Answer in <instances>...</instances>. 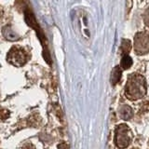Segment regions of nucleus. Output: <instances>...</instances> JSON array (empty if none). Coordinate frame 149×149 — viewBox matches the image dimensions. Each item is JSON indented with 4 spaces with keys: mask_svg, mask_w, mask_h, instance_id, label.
I'll return each instance as SVG.
<instances>
[{
    "mask_svg": "<svg viewBox=\"0 0 149 149\" xmlns=\"http://www.w3.org/2000/svg\"><path fill=\"white\" fill-rule=\"evenodd\" d=\"M8 116H9V112L7 109H4V108L0 109V119L5 120V119H7Z\"/></svg>",
    "mask_w": 149,
    "mask_h": 149,
    "instance_id": "10",
    "label": "nucleus"
},
{
    "mask_svg": "<svg viewBox=\"0 0 149 149\" xmlns=\"http://www.w3.org/2000/svg\"><path fill=\"white\" fill-rule=\"evenodd\" d=\"M130 141H132V134H130V128L125 124L118 126L115 136L116 146L120 149H123L129 146Z\"/></svg>",
    "mask_w": 149,
    "mask_h": 149,
    "instance_id": "3",
    "label": "nucleus"
},
{
    "mask_svg": "<svg viewBox=\"0 0 149 149\" xmlns=\"http://www.w3.org/2000/svg\"><path fill=\"white\" fill-rule=\"evenodd\" d=\"M22 149H35V147H34V146H33L32 143H25L24 146H22Z\"/></svg>",
    "mask_w": 149,
    "mask_h": 149,
    "instance_id": "12",
    "label": "nucleus"
},
{
    "mask_svg": "<svg viewBox=\"0 0 149 149\" xmlns=\"http://www.w3.org/2000/svg\"><path fill=\"white\" fill-rule=\"evenodd\" d=\"M2 16H3V9L0 8V19L2 18Z\"/></svg>",
    "mask_w": 149,
    "mask_h": 149,
    "instance_id": "13",
    "label": "nucleus"
},
{
    "mask_svg": "<svg viewBox=\"0 0 149 149\" xmlns=\"http://www.w3.org/2000/svg\"><path fill=\"white\" fill-rule=\"evenodd\" d=\"M118 113H119L120 118L124 120H129V119L132 118V116H133V111L129 105L120 106L119 109H118Z\"/></svg>",
    "mask_w": 149,
    "mask_h": 149,
    "instance_id": "5",
    "label": "nucleus"
},
{
    "mask_svg": "<svg viewBox=\"0 0 149 149\" xmlns=\"http://www.w3.org/2000/svg\"><path fill=\"white\" fill-rule=\"evenodd\" d=\"M125 93L130 101L138 100L143 97L146 93V85L144 77L138 74H130L125 87Z\"/></svg>",
    "mask_w": 149,
    "mask_h": 149,
    "instance_id": "1",
    "label": "nucleus"
},
{
    "mask_svg": "<svg viewBox=\"0 0 149 149\" xmlns=\"http://www.w3.org/2000/svg\"><path fill=\"white\" fill-rule=\"evenodd\" d=\"M132 65V59L130 58L128 54L124 55V57L122 58V60H121L120 66L123 69H129Z\"/></svg>",
    "mask_w": 149,
    "mask_h": 149,
    "instance_id": "7",
    "label": "nucleus"
},
{
    "mask_svg": "<svg viewBox=\"0 0 149 149\" xmlns=\"http://www.w3.org/2000/svg\"><path fill=\"white\" fill-rule=\"evenodd\" d=\"M132 49V44H130V41L127 40V39H123L122 43H121V47H120V50L124 55H127V53Z\"/></svg>",
    "mask_w": 149,
    "mask_h": 149,
    "instance_id": "8",
    "label": "nucleus"
},
{
    "mask_svg": "<svg viewBox=\"0 0 149 149\" xmlns=\"http://www.w3.org/2000/svg\"><path fill=\"white\" fill-rule=\"evenodd\" d=\"M7 60L9 63L15 66H22L24 65L28 60L26 50L19 46H14L8 53Z\"/></svg>",
    "mask_w": 149,
    "mask_h": 149,
    "instance_id": "2",
    "label": "nucleus"
},
{
    "mask_svg": "<svg viewBox=\"0 0 149 149\" xmlns=\"http://www.w3.org/2000/svg\"><path fill=\"white\" fill-rule=\"evenodd\" d=\"M4 36L9 40H16L17 39V36L12 32V30L8 29V27L4 28Z\"/></svg>",
    "mask_w": 149,
    "mask_h": 149,
    "instance_id": "9",
    "label": "nucleus"
},
{
    "mask_svg": "<svg viewBox=\"0 0 149 149\" xmlns=\"http://www.w3.org/2000/svg\"><path fill=\"white\" fill-rule=\"evenodd\" d=\"M144 22L149 27V9H147L146 12L144 13Z\"/></svg>",
    "mask_w": 149,
    "mask_h": 149,
    "instance_id": "11",
    "label": "nucleus"
},
{
    "mask_svg": "<svg viewBox=\"0 0 149 149\" xmlns=\"http://www.w3.org/2000/svg\"><path fill=\"white\" fill-rule=\"evenodd\" d=\"M121 78V70L119 68V66H116L113 69V71L111 73V83L113 85H116Z\"/></svg>",
    "mask_w": 149,
    "mask_h": 149,
    "instance_id": "6",
    "label": "nucleus"
},
{
    "mask_svg": "<svg viewBox=\"0 0 149 149\" xmlns=\"http://www.w3.org/2000/svg\"><path fill=\"white\" fill-rule=\"evenodd\" d=\"M134 49L139 55L146 54L149 51V33L141 32L135 36Z\"/></svg>",
    "mask_w": 149,
    "mask_h": 149,
    "instance_id": "4",
    "label": "nucleus"
}]
</instances>
